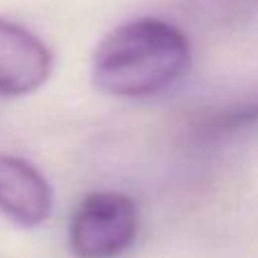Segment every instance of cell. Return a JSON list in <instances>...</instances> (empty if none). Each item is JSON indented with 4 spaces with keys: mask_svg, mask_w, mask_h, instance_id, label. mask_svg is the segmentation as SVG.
Listing matches in <instances>:
<instances>
[{
    "mask_svg": "<svg viewBox=\"0 0 258 258\" xmlns=\"http://www.w3.org/2000/svg\"><path fill=\"white\" fill-rule=\"evenodd\" d=\"M190 45L179 27L161 18H138L111 30L91 59V77L102 93L147 98L183 75Z\"/></svg>",
    "mask_w": 258,
    "mask_h": 258,
    "instance_id": "obj_1",
    "label": "cell"
},
{
    "mask_svg": "<svg viewBox=\"0 0 258 258\" xmlns=\"http://www.w3.org/2000/svg\"><path fill=\"white\" fill-rule=\"evenodd\" d=\"M138 209L122 192L100 190L80 202L71 220V249L77 258H116L134 242Z\"/></svg>",
    "mask_w": 258,
    "mask_h": 258,
    "instance_id": "obj_2",
    "label": "cell"
},
{
    "mask_svg": "<svg viewBox=\"0 0 258 258\" xmlns=\"http://www.w3.org/2000/svg\"><path fill=\"white\" fill-rule=\"evenodd\" d=\"M52 71L50 48L30 30L0 18V98H18L45 84Z\"/></svg>",
    "mask_w": 258,
    "mask_h": 258,
    "instance_id": "obj_3",
    "label": "cell"
},
{
    "mask_svg": "<svg viewBox=\"0 0 258 258\" xmlns=\"http://www.w3.org/2000/svg\"><path fill=\"white\" fill-rule=\"evenodd\" d=\"M52 211V188L21 156L0 154V213L21 227H36Z\"/></svg>",
    "mask_w": 258,
    "mask_h": 258,
    "instance_id": "obj_4",
    "label": "cell"
},
{
    "mask_svg": "<svg viewBox=\"0 0 258 258\" xmlns=\"http://www.w3.org/2000/svg\"><path fill=\"white\" fill-rule=\"evenodd\" d=\"M256 120H258V102L240 104V107L224 109V111L215 113L213 118H209V120L202 125V132H204L206 136H220V134H229L240 127H247Z\"/></svg>",
    "mask_w": 258,
    "mask_h": 258,
    "instance_id": "obj_5",
    "label": "cell"
}]
</instances>
